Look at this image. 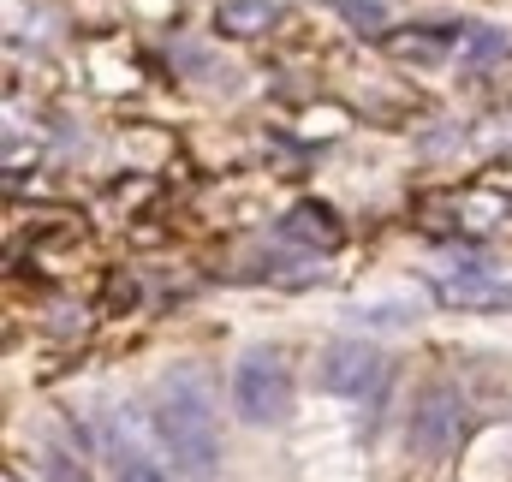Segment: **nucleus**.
I'll use <instances>...</instances> for the list:
<instances>
[{
  "label": "nucleus",
  "instance_id": "f257e3e1",
  "mask_svg": "<svg viewBox=\"0 0 512 482\" xmlns=\"http://www.w3.org/2000/svg\"><path fill=\"white\" fill-rule=\"evenodd\" d=\"M149 423H155V441L161 453L179 465V477L209 482L221 465V429H215V411H209V393L191 369H173L161 387H155V405H149Z\"/></svg>",
  "mask_w": 512,
  "mask_h": 482
},
{
  "label": "nucleus",
  "instance_id": "f03ea898",
  "mask_svg": "<svg viewBox=\"0 0 512 482\" xmlns=\"http://www.w3.org/2000/svg\"><path fill=\"white\" fill-rule=\"evenodd\" d=\"M233 405L251 429H274L286 423V405H292V369L280 346H251L233 363Z\"/></svg>",
  "mask_w": 512,
  "mask_h": 482
},
{
  "label": "nucleus",
  "instance_id": "7ed1b4c3",
  "mask_svg": "<svg viewBox=\"0 0 512 482\" xmlns=\"http://www.w3.org/2000/svg\"><path fill=\"white\" fill-rule=\"evenodd\" d=\"M387 369L393 363L376 352V346H358V340H334L322 352V387L328 393H346V399H364V393H382Z\"/></svg>",
  "mask_w": 512,
  "mask_h": 482
},
{
  "label": "nucleus",
  "instance_id": "20e7f679",
  "mask_svg": "<svg viewBox=\"0 0 512 482\" xmlns=\"http://www.w3.org/2000/svg\"><path fill=\"white\" fill-rule=\"evenodd\" d=\"M459 435V393L453 387H429L417 399V417H411V453L417 459H441Z\"/></svg>",
  "mask_w": 512,
  "mask_h": 482
},
{
  "label": "nucleus",
  "instance_id": "39448f33",
  "mask_svg": "<svg viewBox=\"0 0 512 482\" xmlns=\"http://www.w3.org/2000/svg\"><path fill=\"white\" fill-rule=\"evenodd\" d=\"M429 292L453 310H512V286L495 274H435Z\"/></svg>",
  "mask_w": 512,
  "mask_h": 482
},
{
  "label": "nucleus",
  "instance_id": "423d86ee",
  "mask_svg": "<svg viewBox=\"0 0 512 482\" xmlns=\"http://www.w3.org/2000/svg\"><path fill=\"white\" fill-rule=\"evenodd\" d=\"M382 48L393 54V60H441L447 48H453V24H411V30H393V36H382Z\"/></svg>",
  "mask_w": 512,
  "mask_h": 482
},
{
  "label": "nucleus",
  "instance_id": "0eeeda50",
  "mask_svg": "<svg viewBox=\"0 0 512 482\" xmlns=\"http://www.w3.org/2000/svg\"><path fill=\"white\" fill-rule=\"evenodd\" d=\"M286 239L310 244V250H334V244H340V215L322 209V203H298V209L286 215Z\"/></svg>",
  "mask_w": 512,
  "mask_h": 482
},
{
  "label": "nucleus",
  "instance_id": "6e6552de",
  "mask_svg": "<svg viewBox=\"0 0 512 482\" xmlns=\"http://www.w3.org/2000/svg\"><path fill=\"white\" fill-rule=\"evenodd\" d=\"M346 316L364 322V328H405V322H417V304L411 298H387V304H352Z\"/></svg>",
  "mask_w": 512,
  "mask_h": 482
},
{
  "label": "nucleus",
  "instance_id": "1a4fd4ad",
  "mask_svg": "<svg viewBox=\"0 0 512 482\" xmlns=\"http://www.w3.org/2000/svg\"><path fill=\"white\" fill-rule=\"evenodd\" d=\"M507 48H512L507 30H495V24H477V30L465 36V54H471V60H483V66H489V60H501Z\"/></svg>",
  "mask_w": 512,
  "mask_h": 482
},
{
  "label": "nucleus",
  "instance_id": "9d476101",
  "mask_svg": "<svg viewBox=\"0 0 512 482\" xmlns=\"http://www.w3.org/2000/svg\"><path fill=\"white\" fill-rule=\"evenodd\" d=\"M42 477L48 482H90L84 477V465H78L66 447H48V453H42Z\"/></svg>",
  "mask_w": 512,
  "mask_h": 482
},
{
  "label": "nucleus",
  "instance_id": "9b49d317",
  "mask_svg": "<svg viewBox=\"0 0 512 482\" xmlns=\"http://www.w3.org/2000/svg\"><path fill=\"white\" fill-rule=\"evenodd\" d=\"M334 12L352 18V24H364V30H376V36H382V24H387V12L382 6H370V0H334Z\"/></svg>",
  "mask_w": 512,
  "mask_h": 482
},
{
  "label": "nucleus",
  "instance_id": "f8f14e48",
  "mask_svg": "<svg viewBox=\"0 0 512 482\" xmlns=\"http://www.w3.org/2000/svg\"><path fill=\"white\" fill-rule=\"evenodd\" d=\"M262 18H268V6L251 0V6H227V18H221V24H227V30H251V24H262Z\"/></svg>",
  "mask_w": 512,
  "mask_h": 482
},
{
  "label": "nucleus",
  "instance_id": "ddd939ff",
  "mask_svg": "<svg viewBox=\"0 0 512 482\" xmlns=\"http://www.w3.org/2000/svg\"><path fill=\"white\" fill-rule=\"evenodd\" d=\"M120 482H167V477H161V465H149V459H131V465H120Z\"/></svg>",
  "mask_w": 512,
  "mask_h": 482
}]
</instances>
